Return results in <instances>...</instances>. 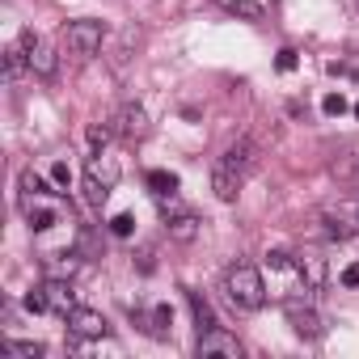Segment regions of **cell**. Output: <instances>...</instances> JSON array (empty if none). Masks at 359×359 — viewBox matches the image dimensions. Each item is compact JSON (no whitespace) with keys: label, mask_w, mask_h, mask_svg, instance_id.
Instances as JSON below:
<instances>
[{"label":"cell","mask_w":359,"mask_h":359,"mask_svg":"<svg viewBox=\"0 0 359 359\" xmlns=\"http://www.w3.org/2000/svg\"><path fill=\"white\" fill-rule=\"evenodd\" d=\"M287 321H292V330H296L300 338H321V317H317L313 309H300L296 300L287 304Z\"/></svg>","instance_id":"cell-10"},{"label":"cell","mask_w":359,"mask_h":359,"mask_svg":"<svg viewBox=\"0 0 359 359\" xmlns=\"http://www.w3.org/2000/svg\"><path fill=\"white\" fill-rule=\"evenodd\" d=\"M224 296L237 313H258L266 304V283H262V271L250 266V262H237L224 271Z\"/></svg>","instance_id":"cell-1"},{"label":"cell","mask_w":359,"mask_h":359,"mask_svg":"<svg viewBox=\"0 0 359 359\" xmlns=\"http://www.w3.org/2000/svg\"><path fill=\"white\" fill-rule=\"evenodd\" d=\"M5 355H13V359H39L43 346L39 342H5Z\"/></svg>","instance_id":"cell-20"},{"label":"cell","mask_w":359,"mask_h":359,"mask_svg":"<svg viewBox=\"0 0 359 359\" xmlns=\"http://www.w3.org/2000/svg\"><path fill=\"white\" fill-rule=\"evenodd\" d=\"M342 287H359V262H351V266L342 271Z\"/></svg>","instance_id":"cell-28"},{"label":"cell","mask_w":359,"mask_h":359,"mask_svg":"<svg viewBox=\"0 0 359 359\" xmlns=\"http://www.w3.org/2000/svg\"><path fill=\"white\" fill-rule=\"evenodd\" d=\"M43 271L51 279H72L81 271V258L76 254H43Z\"/></svg>","instance_id":"cell-12"},{"label":"cell","mask_w":359,"mask_h":359,"mask_svg":"<svg viewBox=\"0 0 359 359\" xmlns=\"http://www.w3.org/2000/svg\"><path fill=\"white\" fill-rule=\"evenodd\" d=\"M85 173H93L97 182H106V187L114 191V182H118V161H114L110 152H93V161L85 165Z\"/></svg>","instance_id":"cell-13"},{"label":"cell","mask_w":359,"mask_h":359,"mask_svg":"<svg viewBox=\"0 0 359 359\" xmlns=\"http://www.w3.org/2000/svg\"><path fill=\"white\" fill-rule=\"evenodd\" d=\"M292 262H296V254H287V250H271V254H266V266H271V271H283V266H292Z\"/></svg>","instance_id":"cell-24"},{"label":"cell","mask_w":359,"mask_h":359,"mask_svg":"<svg viewBox=\"0 0 359 359\" xmlns=\"http://www.w3.org/2000/svg\"><path fill=\"white\" fill-rule=\"evenodd\" d=\"M165 229H169L173 241H195V237H199V220H195L191 212H173V216H165Z\"/></svg>","instance_id":"cell-11"},{"label":"cell","mask_w":359,"mask_h":359,"mask_svg":"<svg viewBox=\"0 0 359 359\" xmlns=\"http://www.w3.org/2000/svg\"><path fill=\"white\" fill-rule=\"evenodd\" d=\"M187 300H191V313H195V325H199V334H203V330H212V325H216V317H212V304H208L199 292H187Z\"/></svg>","instance_id":"cell-16"},{"label":"cell","mask_w":359,"mask_h":359,"mask_svg":"<svg viewBox=\"0 0 359 359\" xmlns=\"http://www.w3.org/2000/svg\"><path fill=\"white\" fill-rule=\"evenodd\" d=\"M118 135H123V140H144V135H148V114H144V106L127 102V106L118 110Z\"/></svg>","instance_id":"cell-9"},{"label":"cell","mask_w":359,"mask_h":359,"mask_svg":"<svg viewBox=\"0 0 359 359\" xmlns=\"http://www.w3.org/2000/svg\"><path fill=\"white\" fill-rule=\"evenodd\" d=\"M241 182H245V169H237L224 152L212 161V191H216V199L220 203H233L237 195H241Z\"/></svg>","instance_id":"cell-3"},{"label":"cell","mask_w":359,"mask_h":359,"mask_svg":"<svg viewBox=\"0 0 359 359\" xmlns=\"http://www.w3.org/2000/svg\"><path fill=\"white\" fill-rule=\"evenodd\" d=\"M296 271H300V279H304V287H325V279H330V271H325V254L317 250V245H304L300 254H296Z\"/></svg>","instance_id":"cell-5"},{"label":"cell","mask_w":359,"mask_h":359,"mask_svg":"<svg viewBox=\"0 0 359 359\" xmlns=\"http://www.w3.org/2000/svg\"><path fill=\"white\" fill-rule=\"evenodd\" d=\"M106 140H110V127L93 123V127H89V144H93V152H102V148H106Z\"/></svg>","instance_id":"cell-26"},{"label":"cell","mask_w":359,"mask_h":359,"mask_svg":"<svg viewBox=\"0 0 359 359\" xmlns=\"http://www.w3.org/2000/svg\"><path fill=\"white\" fill-rule=\"evenodd\" d=\"M51 182H55L60 191H68V187H72V169H68L64 161H55V169H51Z\"/></svg>","instance_id":"cell-25"},{"label":"cell","mask_w":359,"mask_h":359,"mask_svg":"<svg viewBox=\"0 0 359 359\" xmlns=\"http://www.w3.org/2000/svg\"><path fill=\"white\" fill-rule=\"evenodd\" d=\"M64 321H68V330H72L76 338H106V330H110V325H106V317H102V313H93V309H72Z\"/></svg>","instance_id":"cell-7"},{"label":"cell","mask_w":359,"mask_h":359,"mask_svg":"<svg viewBox=\"0 0 359 359\" xmlns=\"http://www.w3.org/2000/svg\"><path fill=\"white\" fill-rule=\"evenodd\" d=\"M64 47H68L76 60L97 55V47H102V22H89V18L68 22V26H64Z\"/></svg>","instance_id":"cell-2"},{"label":"cell","mask_w":359,"mask_h":359,"mask_svg":"<svg viewBox=\"0 0 359 359\" xmlns=\"http://www.w3.org/2000/svg\"><path fill=\"white\" fill-rule=\"evenodd\" d=\"M26 68H30V55H26V47H22V43H13V47L5 51V81H9V85H18V81L26 76Z\"/></svg>","instance_id":"cell-14"},{"label":"cell","mask_w":359,"mask_h":359,"mask_svg":"<svg viewBox=\"0 0 359 359\" xmlns=\"http://www.w3.org/2000/svg\"><path fill=\"white\" fill-rule=\"evenodd\" d=\"M22 47H26V55H30V72H34V76H43V81H51V76H55V68H60L55 47H51L47 39H39L34 30H22Z\"/></svg>","instance_id":"cell-4"},{"label":"cell","mask_w":359,"mask_h":359,"mask_svg":"<svg viewBox=\"0 0 359 359\" xmlns=\"http://www.w3.org/2000/svg\"><path fill=\"white\" fill-rule=\"evenodd\" d=\"M85 199H89V208H106V199H110V187H106V182H97L93 173H85Z\"/></svg>","instance_id":"cell-19"},{"label":"cell","mask_w":359,"mask_h":359,"mask_svg":"<svg viewBox=\"0 0 359 359\" xmlns=\"http://www.w3.org/2000/svg\"><path fill=\"white\" fill-rule=\"evenodd\" d=\"M110 233H114V237H131V233H135V216H131V212H118V216L110 220Z\"/></svg>","instance_id":"cell-22"},{"label":"cell","mask_w":359,"mask_h":359,"mask_svg":"<svg viewBox=\"0 0 359 359\" xmlns=\"http://www.w3.org/2000/svg\"><path fill=\"white\" fill-rule=\"evenodd\" d=\"M22 304H26V309H30V313H51V309H47V296H43V287H30V292H26V300H22Z\"/></svg>","instance_id":"cell-23"},{"label":"cell","mask_w":359,"mask_h":359,"mask_svg":"<svg viewBox=\"0 0 359 359\" xmlns=\"http://www.w3.org/2000/svg\"><path fill=\"white\" fill-rule=\"evenodd\" d=\"M355 118H359V102H355Z\"/></svg>","instance_id":"cell-29"},{"label":"cell","mask_w":359,"mask_h":359,"mask_svg":"<svg viewBox=\"0 0 359 359\" xmlns=\"http://www.w3.org/2000/svg\"><path fill=\"white\" fill-rule=\"evenodd\" d=\"M275 68H279V72H292V68H296V51H292V47H283V51L275 55Z\"/></svg>","instance_id":"cell-27"},{"label":"cell","mask_w":359,"mask_h":359,"mask_svg":"<svg viewBox=\"0 0 359 359\" xmlns=\"http://www.w3.org/2000/svg\"><path fill=\"white\" fill-rule=\"evenodd\" d=\"M43 287V296H47V309L55 313V317H68L72 309H76V296H72V279H43L39 283Z\"/></svg>","instance_id":"cell-6"},{"label":"cell","mask_w":359,"mask_h":359,"mask_svg":"<svg viewBox=\"0 0 359 359\" xmlns=\"http://www.w3.org/2000/svg\"><path fill=\"white\" fill-rule=\"evenodd\" d=\"M199 355H203V359H208V355H233V359H237V355H241V342H237L229 330L212 325V330L199 334Z\"/></svg>","instance_id":"cell-8"},{"label":"cell","mask_w":359,"mask_h":359,"mask_svg":"<svg viewBox=\"0 0 359 359\" xmlns=\"http://www.w3.org/2000/svg\"><path fill=\"white\" fill-rule=\"evenodd\" d=\"M321 110H325L330 118H338V114H346L351 106H346V97H342V93H325V97H321Z\"/></svg>","instance_id":"cell-21"},{"label":"cell","mask_w":359,"mask_h":359,"mask_svg":"<svg viewBox=\"0 0 359 359\" xmlns=\"http://www.w3.org/2000/svg\"><path fill=\"white\" fill-rule=\"evenodd\" d=\"M22 195H64V191H51L43 173H34V169H22Z\"/></svg>","instance_id":"cell-18"},{"label":"cell","mask_w":359,"mask_h":359,"mask_svg":"<svg viewBox=\"0 0 359 359\" xmlns=\"http://www.w3.org/2000/svg\"><path fill=\"white\" fill-rule=\"evenodd\" d=\"M216 5H220L224 13H233V18H250V22L262 18V5H254V0H216Z\"/></svg>","instance_id":"cell-17"},{"label":"cell","mask_w":359,"mask_h":359,"mask_svg":"<svg viewBox=\"0 0 359 359\" xmlns=\"http://www.w3.org/2000/svg\"><path fill=\"white\" fill-rule=\"evenodd\" d=\"M148 187H152L156 199H165V195H177V177H173L169 169H152V173H148Z\"/></svg>","instance_id":"cell-15"}]
</instances>
